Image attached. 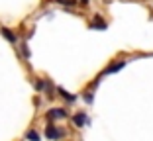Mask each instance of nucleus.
<instances>
[{"label": "nucleus", "mask_w": 153, "mask_h": 141, "mask_svg": "<svg viewBox=\"0 0 153 141\" xmlns=\"http://www.w3.org/2000/svg\"><path fill=\"white\" fill-rule=\"evenodd\" d=\"M63 135H65V131H63V129H57L55 125H47V129H45V137H47V139H51V141L61 139Z\"/></svg>", "instance_id": "f257e3e1"}, {"label": "nucleus", "mask_w": 153, "mask_h": 141, "mask_svg": "<svg viewBox=\"0 0 153 141\" xmlns=\"http://www.w3.org/2000/svg\"><path fill=\"white\" fill-rule=\"evenodd\" d=\"M73 123H75L76 128H82V125L88 123V118H86L85 112H79V114H75V118H73Z\"/></svg>", "instance_id": "f03ea898"}, {"label": "nucleus", "mask_w": 153, "mask_h": 141, "mask_svg": "<svg viewBox=\"0 0 153 141\" xmlns=\"http://www.w3.org/2000/svg\"><path fill=\"white\" fill-rule=\"evenodd\" d=\"M126 67V61L122 59V61H116V63H112L106 71H104V75H110V73H118V71H122V69Z\"/></svg>", "instance_id": "7ed1b4c3"}, {"label": "nucleus", "mask_w": 153, "mask_h": 141, "mask_svg": "<svg viewBox=\"0 0 153 141\" xmlns=\"http://www.w3.org/2000/svg\"><path fill=\"white\" fill-rule=\"evenodd\" d=\"M49 118H57V120H61V118H65L67 116V110H63V108H55V110H49Z\"/></svg>", "instance_id": "20e7f679"}, {"label": "nucleus", "mask_w": 153, "mask_h": 141, "mask_svg": "<svg viewBox=\"0 0 153 141\" xmlns=\"http://www.w3.org/2000/svg\"><path fill=\"white\" fill-rule=\"evenodd\" d=\"M0 32H2V35H4V37H6V39H8V41H10V43H14V41H16V35H14V33H12V32H10L8 27H2V30H0Z\"/></svg>", "instance_id": "39448f33"}, {"label": "nucleus", "mask_w": 153, "mask_h": 141, "mask_svg": "<svg viewBox=\"0 0 153 141\" xmlns=\"http://www.w3.org/2000/svg\"><path fill=\"white\" fill-rule=\"evenodd\" d=\"M59 94L63 96L65 100H69V102H75V100H76V96H73V94H69V92H67V90H65V88H59Z\"/></svg>", "instance_id": "423d86ee"}, {"label": "nucleus", "mask_w": 153, "mask_h": 141, "mask_svg": "<svg viewBox=\"0 0 153 141\" xmlns=\"http://www.w3.org/2000/svg\"><path fill=\"white\" fill-rule=\"evenodd\" d=\"M90 27H98V30H106V22H104V20H100L98 16H96V20L92 22V26H90Z\"/></svg>", "instance_id": "0eeeda50"}, {"label": "nucleus", "mask_w": 153, "mask_h": 141, "mask_svg": "<svg viewBox=\"0 0 153 141\" xmlns=\"http://www.w3.org/2000/svg\"><path fill=\"white\" fill-rule=\"evenodd\" d=\"M26 139L27 141H39V133L33 131V129H30V131L26 133Z\"/></svg>", "instance_id": "6e6552de"}, {"label": "nucleus", "mask_w": 153, "mask_h": 141, "mask_svg": "<svg viewBox=\"0 0 153 141\" xmlns=\"http://www.w3.org/2000/svg\"><path fill=\"white\" fill-rule=\"evenodd\" d=\"M59 4H63V6H73L76 2V0H57Z\"/></svg>", "instance_id": "1a4fd4ad"}, {"label": "nucleus", "mask_w": 153, "mask_h": 141, "mask_svg": "<svg viewBox=\"0 0 153 141\" xmlns=\"http://www.w3.org/2000/svg\"><path fill=\"white\" fill-rule=\"evenodd\" d=\"M85 100L88 102V104H92V100H94V96H92V92H86V96H85Z\"/></svg>", "instance_id": "9d476101"}]
</instances>
